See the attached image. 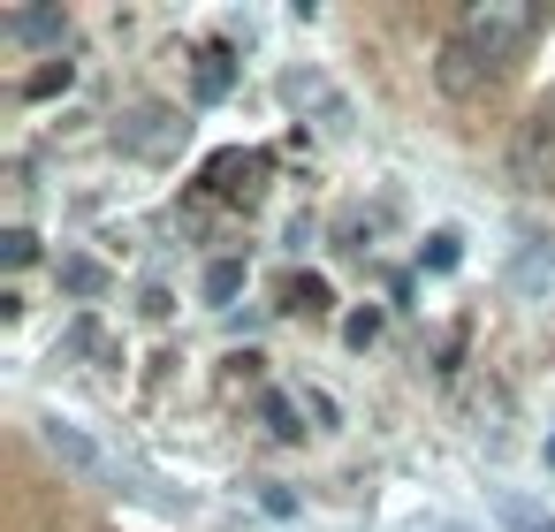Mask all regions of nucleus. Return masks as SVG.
Returning <instances> with one entry per match:
<instances>
[{
	"label": "nucleus",
	"instance_id": "obj_11",
	"mask_svg": "<svg viewBox=\"0 0 555 532\" xmlns=\"http://www.w3.org/2000/svg\"><path fill=\"white\" fill-rule=\"evenodd\" d=\"M282 312H305V320H320V312H327V282H320V274H297V282L282 289Z\"/></svg>",
	"mask_w": 555,
	"mask_h": 532
},
{
	"label": "nucleus",
	"instance_id": "obj_14",
	"mask_svg": "<svg viewBox=\"0 0 555 532\" xmlns=\"http://www.w3.org/2000/svg\"><path fill=\"white\" fill-rule=\"evenodd\" d=\"M456 259H464V236H456V229H434L426 251H418V267H434V274H449Z\"/></svg>",
	"mask_w": 555,
	"mask_h": 532
},
{
	"label": "nucleus",
	"instance_id": "obj_16",
	"mask_svg": "<svg viewBox=\"0 0 555 532\" xmlns=\"http://www.w3.org/2000/svg\"><path fill=\"white\" fill-rule=\"evenodd\" d=\"M259 418H267V433H274V441H305V426H297V403H289V395H267V403H259Z\"/></svg>",
	"mask_w": 555,
	"mask_h": 532
},
{
	"label": "nucleus",
	"instance_id": "obj_9",
	"mask_svg": "<svg viewBox=\"0 0 555 532\" xmlns=\"http://www.w3.org/2000/svg\"><path fill=\"white\" fill-rule=\"evenodd\" d=\"M191 92H198L206 107H214V100H229V92H236V54H229V47H206V54H198V69H191Z\"/></svg>",
	"mask_w": 555,
	"mask_h": 532
},
{
	"label": "nucleus",
	"instance_id": "obj_7",
	"mask_svg": "<svg viewBox=\"0 0 555 532\" xmlns=\"http://www.w3.org/2000/svg\"><path fill=\"white\" fill-rule=\"evenodd\" d=\"M122 145H130V153H145V160H168V153L183 145V122H176V115H160V107H145L138 122H122Z\"/></svg>",
	"mask_w": 555,
	"mask_h": 532
},
{
	"label": "nucleus",
	"instance_id": "obj_8",
	"mask_svg": "<svg viewBox=\"0 0 555 532\" xmlns=\"http://www.w3.org/2000/svg\"><path fill=\"white\" fill-rule=\"evenodd\" d=\"M0 31L24 39V47H62V39H69V16H62V9H16Z\"/></svg>",
	"mask_w": 555,
	"mask_h": 532
},
{
	"label": "nucleus",
	"instance_id": "obj_3",
	"mask_svg": "<svg viewBox=\"0 0 555 532\" xmlns=\"http://www.w3.org/2000/svg\"><path fill=\"white\" fill-rule=\"evenodd\" d=\"M509 183L525 198H555V115L547 107H532L517 122V138H509Z\"/></svg>",
	"mask_w": 555,
	"mask_h": 532
},
{
	"label": "nucleus",
	"instance_id": "obj_10",
	"mask_svg": "<svg viewBox=\"0 0 555 532\" xmlns=\"http://www.w3.org/2000/svg\"><path fill=\"white\" fill-rule=\"evenodd\" d=\"M62 350H69V358H92V365H122V350H115V335H107L100 320H69Z\"/></svg>",
	"mask_w": 555,
	"mask_h": 532
},
{
	"label": "nucleus",
	"instance_id": "obj_18",
	"mask_svg": "<svg viewBox=\"0 0 555 532\" xmlns=\"http://www.w3.org/2000/svg\"><path fill=\"white\" fill-rule=\"evenodd\" d=\"M39 259V236L31 229H0V267H31Z\"/></svg>",
	"mask_w": 555,
	"mask_h": 532
},
{
	"label": "nucleus",
	"instance_id": "obj_22",
	"mask_svg": "<svg viewBox=\"0 0 555 532\" xmlns=\"http://www.w3.org/2000/svg\"><path fill=\"white\" fill-rule=\"evenodd\" d=\"M540 107H547V115H555V92H547V100H540Z\"/></svg>",
	"mask_w": 555,
	"mask_h": 532
},
{
	"label": "nucleus",
	"instance_id": "obj_12",
	"mask_svg": "<svg viewBox=\"0 0 555 532\" xmlns=\"http://www.w3.org/2000/svg\"><path fill=\"white\" fill-rule=\"evenodd\" d=\"M62 289H69V297H100V289H107V267H100V259H62Z\"/></svg>",
	"mask_w": 555,
	"mask_h": 532
},
{
	"label": "nucleus",
	"instance_id": "obj_23",
	"mask_svg": "<svg viewBox=\"0 0 555 532\" xmlns=\"http://www.w3.org/2000/svg\"><path fill=\"white\" fill-rule=\"evenodd\" d=\"M547 464H555V441H547Z\"/></svg>",
	"mask_w": 555,
	"mask_h": 532
},
{
	"label": "nucleus",
	"instance_id": "obj_21",
	"mask_svg": "<svg viewBox=\"0 0 555 532\" xmlns=\"http://www.w3.org/2000/svg\"><path fill=\"white\" fill-rule=\"evenodd\" d=\"M259 502H267V509H274V517H297V494H289V486H267V494H259Z\"/></svg>",
	"mask_w": 555,
	"mask_h": 532
},
{
	"label": "nucleus",
	"instance_id": "obj_1",
	"mask_svg": "<svg viewBox=\"0 0 555 532\" xmlns=\"http://www.w3.org/2000/svg\"><path fill=\"white\" fill-rule=\"evenodd\" d=\"M540 24H547V16H540V0H464L456 39H464L479 62L509 69V62L532 47V31H540Z\"/></svg>",
	"mask_w": 555,
	"mask_h": 532
},
{
	"label": "nucleus",
	"instance_id": "obj_17",
	"mask_svg": "<svg viewBox=\"0 0 555 532\" xmlns=\"http://www.w3.org/2000/svg\"><path fill=\"white\" fill-rule=\"evenodd\" d=\"M69 77H77L69 62H47L39 77H24V100H54V92H69Z\"/></svg>",
	"mask_w": 555,
	"mask_h": 532
},
{
	"label": "nucleus",
	"instance_id": "obj_5",
	"mask_svg": "<svg viewBox=\"0 0 555 532\" xmlns=\"http://www.w3.org/2000/svg\"><path fill=\"white\" fill-rule=\"evenodd\" d=\"M494 77H502V69H494V62H479V54H472L456 31L441 39V54H434V85H441L449 100H472V92H487Z\"/></svg>",
	"mask_w": 555,
	"mask_h": 532
},
{
	"label": "nucleus",
	"instance_id": "obj_4",
	"mask_svg": "<svg viewBox=\"0 0 555 532\" xmlns=\"http://www.w3.org/2000/svg\"><path fill=\"white\" fill-rule=\"evenodd\" d=\"M267 176H274V160H267V153H214L198 183H206L214 198H229V206H251V198L267 191Z\"/></svg>",
	"mask_w": 555,
	"mask_h": 532
},
{
	"label": "nucleus",
	"instance_id": "obj_15",
	"mask_svg": "<svg viewBox=\"0 0 555 532\" xmlns=\"http://www.w3.org/2000/svg\"><path fill=\"white\" fill-rule=\"evenodd\" d=\"M236 289H244V259H214L206 267V304H229Z\"/></svg>",
	"mask_w": 555,
	"mask_h": 532
},
{
	"label": "nucleus",
	"instance_id": "obj_19",
	"mask_svg": "<svg viewBox=\"0 0 555 532\" xmlns=\"http://www.w3.org/2000/svg\"><path fill=\"white\" fill-rule=\"evenodd\" d=\"M343 342H350V350L380 342V312H373V304H365V312H350V320H343Z\"/></svg>",
	"mask_w": 555,
	"mask_h": 532
},
{
	"label": "nucleus",
	"instance_id": "obj_6",
	"mask_svg": "<svg viewBox=\"0 0 555 532\" xmlns=\"http://www.w3.org/2000/svg\"><path fill=\"white\" fill-rule=\"evenodd\" d=\"M39 433H47V449H54V456H62L69 471H85V479H107V471H115V464H107V456H100V449L85 441V426H69V418H47Z\"/></svg>",
	"mask_w": 555,
	"mask_h": 532
},
{
	"label": "nucleus",
	"instance_id": "obj_13",
	"mask_svg": "<svg viewBox=\"0 0 555 532\" xmlns=\"http://www.w3.org/2000/svg\"><path fill=\"white\" fill-rule=\"evenodd\" d=\"M494 517H502L509 532H555V517H547V509H532V502H517V494H502V502H494Z\"/></svg>",
	"mask_w": 555,
	"mask_h": 532
},
{
	"label": "nucleus",
	"instance_id": "obj_20",
	"mask_svg": "<svg viewBox=\"0 0 555 532\" xmlns=\"http://www.w3.org/2000/svg\"><path fill=\"white\" fill-rule=\"evenodd\" d=\"M517 282H525V289H547V282H555V259L525 251V259H517Z\"/></svg>",
	"mask_w": 555,
	"mask_h": 532
},
{
	"label": "nucleus",
	"instance_id": "obj_2",
	"mask_svg": "<svg viewBox=\"0 0 555 532\" xmlns=\"http://www.w3.org/2000/svg\"><path fill=\"white\" fill-rule=\"evenodd\" d=\"M282 107L289 115H305V122H320V130H350L358 122V107H350V92L327 77V69H312V62H297V69H282Z\"/></svg>",
	"mask_w": 555,
	"mask_h": 532
}]
</instances>
